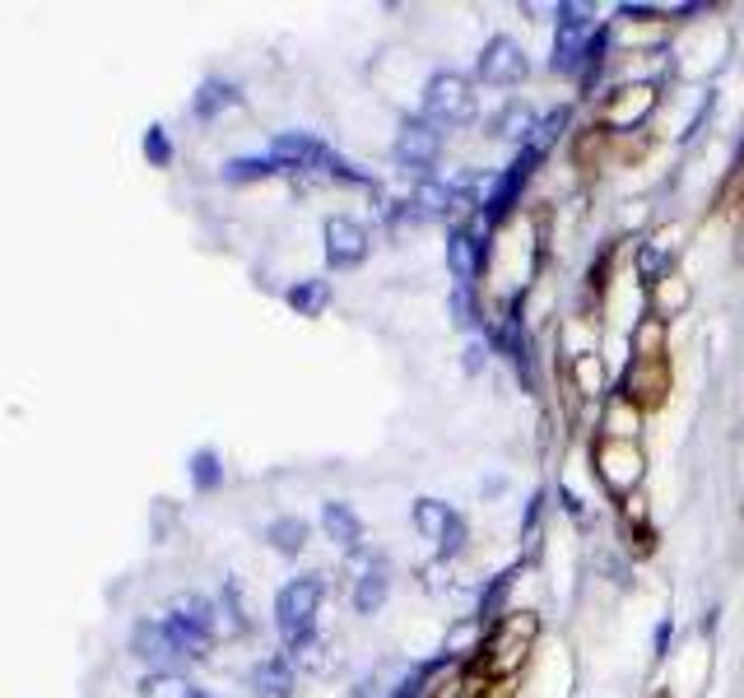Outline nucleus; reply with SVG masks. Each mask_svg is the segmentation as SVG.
I'll use <instances>...</instances> for the list:
<instances>
[{
	"label": "nucleus",
	"mask_w": 744,
	"mask_h": 698,
	"mask_svg": "<svg viewBox=\"0 0 744 698\" xmlns=\"http://www.w3.org/2000/svg\"><path fill=\"white\" fill-rule=\"evenodd\" d=\"M326 596V577L322 573H303L280 587L275 596V629L284 638L289 656H307V648L317 643V610Z\"/></svg>",
	"instance_id": "f257e3e1"
},
{
	"label": "nucleus",
	"mask_w": 744,
	"mask_h": 698,
	"mask_svg": "<svg viewBox=\"0 0 744 698\" xmlns=\"http://www.w3.org/2000/svg\"><path fill=\"white\" fill-rule=\"evenodd\" d=\"M214 624H219V610H214V600L195 596V592L172 596L168 610H164V633H168L172 652H178V656H195V662H201V656L210 652Z\"/></svg>",
	"instance_id": "f03ea898"
},
{
	"label": "nucleus",
	"mask_w": 744,
	"mask_h": 698,
	"mask_svg": "<svg viewBox=\"0 0 744 698\" xmlns=\"http://www.w3.org/2000/svg\"><path fill=\"white\" fill-rule=\"evenodd\" d=\"M475 85L465 80L461 70H438L433 80L424 85V122L433 126H470L475 122Z\"/></svg>",
	"instance_id": "7ed1b4c3"
},
{
	"label": "nucleus",
	"mask_w": 744,
	"mask_h": 698,
	"mask_svg": "<svg viewBox=\"0 0 744 698\" xmlns=\"http://www.w3.org/2000/svg\"><path fill=\"white\" fill-rule=\"evenodd\" d=\"M475 75H480V85H494V89H517L526 75H531V56H526V47L517 43V37H488L484 52H480V61H475Z\"/></svg>",
	"instance_id": "20e7f679"
},
{
	"label": "nucleus",
	"mask_w": 744,
	"mask_h": 698,
	"mask_svg": "<svg viewBox=\"0 0 744 698\" xmlns=\"http://www.w3.org/2000/svg\"><path fill=\"white\" fill-rule=\"evenodd\" d=\"M322 243H326V266L330 270H359L372 257L368 228L349 215H330L326 228H322Z\"/></svg>",
	"instance_id": "39448f33"
},
{
	"label": "nucleus",
	"mask_w": 744,
	"mask_h": 698,
	"mask_svg": "<svg viewBox=\"0 0 744 698\" xmlns=\"http://www.w3.org/2000/svg\"><path fill=\"white\" fill-rule=\"evenodd\" d=\"M540 159H544V149L526 145L517 159H512V168H507L503 178L494 182V191H488V201H484V219H488V224H503L507 215H512V205L521 201V191H526V182H531V172H536Z\"/></svg>",
	"instance_id": "423d86ee"
},
{
	"label": "nucleus",
	"mask_w": 744,
	"mask_h": 698,
	"mask_svg": "<svg viewBox=\"0 0 744 698\" xmlns=\"http://www.w3.org/2000/svg\"><path fill=\"white\" fill-rule=\"evenodd\" d=\"M415 527H419L428 540H433L442 554H461V550H465V521L456 517L452 503L419 498V503H415Z\"/></svg>",
	"instance_id": "0eeeda50"
},
{
	"label": "nucleus",
	"mask_w": 744,
	"mask_h": 698,
	"mask_svg": "<svg viewBox=\"0 0 744 698\" xmlns=\"http://www.w3.org/2000/svg\"><path fill=\"white\" fill-rule=\"evenodd\" d=\"M438 154H442V131L433 122H409L396 135V164L409 172H428L438 164Z\"/></svg>",
	"instance_id": "6e6552de"
},
{
	"label": "nucleus",
	"mask_w": 744,
	"mask_h": 698,
	"mask_svg": "<svg viewBox=\"0 0 744 698\" xmlns=\"http://www.w3.org/2000/svg\"><path fill=\"white\" fill-rule=\"evenodd\" d=\"M247 685H251V698H293V689H298L289 656H266V662H257L247 675Z\"/></svg>",
	"instance_id": "1a4fd4ad"
},
{
	"label": "nucleus",
	"mask_w": 744,
	"mask_h": 698,
	"mask_svg": "<svg viewBox=\"0 0 744 698\" xmlns=\"http://www.w3.org/2000/svg\"><path fill=\"white\" fill-rule=\"evenodd\" d=\"M480 261H484V243L470 228H452V238H447V266H452L456 284L470 289V280L480 275Z\"/></svg>",
	"instance_id": "9d476101"
},
{
	"label": "nucleus",
	"mask_w": 744,
	"mask_h": 698,
	"mask_svg": "<svg viewBox=\"0 0 744 698\" xmlns=\"http://www.w3.org/2000/svg\"><path fill=\"white\" fill-rule=\"evenodd\" d=\"M322 531L340 550H363V521L349 503H322Z\"/></svg>",
	"instance_id": "9b49d317"
},
{
	"label": "nucleus",
	"mask_w": 744,
	"mask_h": 698,
	"mask_svg": "<svg viewBox=\"0 0 744 698\" xmlns=\"http://www.w3.org/2000/svg\"><path fill=\"white\" fill-rule=\"evenodd\" d=\"M536 131H540V116L531 103H507L488 116V135L494 140H531Z\"/></svg>",
	"instance_id": "f8f14e48"
},
{
	"label": "nucleus",
	"mask_w": 744,
	"mask_h": 698,
	"mask_svg": "<svg viewBox=\"0 0 744 698\" xmlns=\"http://www.w3.org/2000/svg\"><path fill=\"white\" fill-rule=\"evenodd\" d=\"M243 103V93H238V85H228V80H205L201 89L191 93V116L195 122H214L219 112H228V108H238Z\"/></svg>",
	"instance_id": "ddd939ff"
},
{
	"label": "nucleus",
	"mask_w": 744,
	"mask_h": 698,
	"mask_svg": "<svg viewBox=\"0 0 744 698\" xmlns=\"http://www.w3.org/2000/svg\"><path fill=\"white\" fill-rule=\"evenodd\" d=\"M131 652L140 656V662H154V666H164L178 656L168 643V633H164V619H140V624L131 629Z\"/></svg>",
	"instance_id": "4468645a"
},
{
	"label": "nucleus",
	"mask_w": 744,
	"mask_h": 698,
	"mask_svg": "<svg viewBox=\"0 0 744 698\" xmlns=\"http://www.w3.org/2000/svg\"><path fill=\"white\" fill-rule=\"evenodd\" d=\"M386 596H391V573H386L382 559H372V564L359 573V582H354V610L359 615H377Z\"/></svg>",
	"instance_id": "2eb2a0df"
},
{
	"label": "nucleus",
	"mask_w": 744,
	"mask_h": 698,
	"mask_svg": "<svg viewBox=\"0 0 744 698\" xmlns=\"http://www.w3.org/2000/svg\"><path fill=\"white\" fill-rule=\"evenodd\" d=\"M275 172H289V164L275 159V154H243V159H228L219 168V178L224 182H261V178H275Z\"/></svg>",
	"instance_id": "dca6fc26"
},
{
	"label": "nucleus",
	"mask_w": 744,
	"mask_h": 698,
	"mask_svg": "<svg viewBox=\"0 0 744 698\" xmlns=\"http://www.w3.org/2000/svg\"><path fill=\"white\" fill-rule=\"evenodd\" d=\"M284 303H289L298 317H322L326 307H330V284H326V280H298V284H289Z\"/></svg>",
	"instance_id": "f3484780"
},
{
	"label": "nucleus",
	"mask_w": 744,
	"mask_h": 698,
	"mask_svg": "<svg viewBox=\"0 0 744 698\" xmlns=\"http://www.w3.org/2000/svg\"><path fill=\"white\" fill-rule=\"evenodd\" d=\"M135 689H140V698H195L201 694L191 680H182V675H172V671H149Z\"/></svg>",
	"instance_id": "a211bd4d"
},
{
	"label": "nucleus",
	"mask_w": 744,
	"mask_h": 698,
	"mask_svg": "<svg viewBox=\"0 0 744 698\" xmlns=\"http://www.w3.org/2000/svg\"><path fill=\"white\" fill-rule=\"evenodd\" d=\"M266 540L275 545L280 554H298L303 545H307V521L303 517H275L266 527Z\"/></svg>",
	"instance_id": "6ab92c4d"
},
{
	"label": "nucleus",
	"mask_w": 744,
	"mask_h": 698,
	"mask_svg": "<svg viewBox=\"0 0 744 698\" xmlns=\"http://www.w3.org/2000/svg\"><path fill=\"white\" fill-rule=\"evenodd\" d=\"M191 484L201 494H210V489H219V484H224V465H219V457H214L210 448H201V452L191 457Z\"/></svg>",
	"instance_id": "aec40b11"
},
{
	"label": "nucleus",
	"mask_w": 744,
	"mask_h": 698,
	"mask_svg": "<svg viewBox=\"0 0 744 698\" xmlns=\"http://www.w3.org/2000/svg\"><path fill=\"white\" fill-rule=\"evenodd\" d=\"M145 159H149L154 168H168V164H172V140H168L164 126H149V131H145Z\"/></svg>",
	"instance_id": "412c9836"
},
{
	"label": "nucleus",
	"mask_w": 744,
	"mask_h": 698,
	"mask_svg": "<svg viewBox=\"0 0 744 698\" xmlns=\"http://www.w3.org/2000/svg\"><path fill=\"white\" fill-rule=\"evenodd\" d=\"M452 317H456L461 326H475V322H480V307H475V299H470L465 284H456V294H452Z\"/></svg>",
	"instance_id": "4be33fe9"
},
{
	"label": "nucleus",
	"mask_w": 744,
	"mask_h": 698,
	"mask_svg": "<svg viewBox=\"0 0 744 698\" xmlns=\"http://www.w3.org/2000/svg\"><path fill=\"white\" fill-rule=\"evenodd\" d=\"M345 698H368V685H359V689H349Z\"/></svg>",
	"instance_id": "5701e85b"
},
{
	"label": "nucleus",
	"mask_w": 744,
	"mask_h": 698,
	"mask_svg": "<svg viewBox=\"0 0 744 698\" xmlns=\"http://www.w3.org/2000/svg\"><path fill=\"white\" fill-rule=\"evenodd\" d=\"M195 698H214V694H205V689H201V694H195Z\"/></svg>",
	"instance_id": "b1692460"
}]
</instances>
